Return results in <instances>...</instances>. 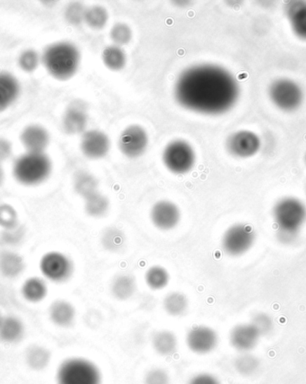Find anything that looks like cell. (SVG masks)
Segmentation results:
<instances>
[{
    "label": "cell",
    "mask_w": 306,
    "mask_h": 384,
    "mask_svg": "<svg viewBox=\"0 0 306 384\" xmlns=\"http://www.w3.org/2000/svg\"><path fill=\"white\" fill-rule=\"evenodd\" d=\"M236 77L226 68L199 64L185 68L174 87L177 103L191 112L219 115L229 112L239 98Z\"/></svg>",
    "instance_id": "1"
},
{
    "label": "cell",
    "mask_w": 306,
    "mask_h": 384,
    "mask_svg": "<svg viewBox=\"0 0 306 384\" xmlns=\"http://www.w3.org/2000/svg\"><path fill=\"white\" fill-rule=\"evenodd\" d=\"M41 63L51 77L61 81L70 79L80 66L79 49L70 41L55 42L45 49Z\"/></svg>",
    "instance_id": "2"
},
{
    "label": "cell",
    "mask_w": 306,
    "mask_h": 384,
    "mask_svg": "<svg viewBox=\"0 0 306 384\" xmlns=\"http://www.w3.org/2000/svg\"><path fill=\"white\" fill-rule=\"evenodd\" d=\"M52 170L51 158L44 153L26 152L13 165L15 180L26 186L42 184L50 177Z\"/></svg>",
    "instance_id": "3"
},
{
    "label": "cell",
    "mask_w": 306,
    "mask_h": 384,
    "mask_svg": "<svg viewBox=\"0 0 306 384\" xmlns=\"http://www.w3.org/2000/svg\"><path fill=\"white\" fill-rule=\"evenodd\" d=\"M57 384H102L99 367L84 357H69L58 366Z\"/></svg>",
    "instance_id": "4"
},
{
    "label": "cell",
    "mask_w": 306,
    "mask_h": 384,
    "mask_svg": "<svg viewBox=\"0 0 306 384\" xmlns=\"http://www.w3.org/2000/svg\"><path fill=\"white\" fill-rule=\"evenodd\" d=\"M279 230L298 233L306 222V206L302 200L294 197L281 198L273 208Z\"/></svg>",
    "instance_id": "5"
},
{
    "label": "cell",
    "mask_w": 306,
    "mask_h": 384,
    "mask_svg": "<svg viewBox=\"0 0 306 384\" xmlns=\"http://www.w3.org/2000/svg\"><path fill=\"white\" fill-rule=\"evenodd\" d=\"M269 96L277 108L286 113L295 112L302 105L304 91L291 78H278L269 87Z\"/></svg>",
    "instance_id": "6"
},
{
    "label": "cell",
    "mask_w": 306,
    "mask_h": 384,
    "mask_svg": "<svg viewBox=\"0 0 306 384\" xmlns=\"http://www.w3.org/2000/svg\"><path fill=\"white\" fill-rule=\"evenodd\" d=\"M162 162L172 174H185L194 168L197 155L193 146L187 141L175 139L165 146Z\"/></svg>",
    "instance_id": "7"
},
{
    "label": "cell",
    "mask_w": 306,
    "mask_h": 384,
    "mask_svg": "<svg viewBox=\"0 0 306 384\" xmlns=\"http://www.w3.org/2000/svg\"><path fill=\"white\" fill-rule=\"evenodd\" d=\"M255 242V233L247 224L237 223L225 231L221 246L224 252L231 257L245 255Z\"/></svg>",
    "instance_id": "8"
},
{
    "label": "cell",
    "mask_w": 306,
    "mask_h": 384,
    "mask_svg": "<svg viewBox=\"0 0 306 384\" xmlns=\"http://www.w3.org/2000/svg\"><path fill=\"white\" fill-rule=\"evenodd\" d=\"M40 269L45 278L54 283L67 281L74 271L71 260L58 252H48L42 257Z\"/></svg>",
    "instance_id": "9"
},
{
    "label": "cell",
    "mask_w": 306,
    "mask_h": 384,
    "mask_svg": "<svg viewBox=\"0 0 306 384\" xmlns=\"http://www.w3.org/2000/svg\"><path fill=\"white\" fill-rule=\"evenodd\" d=\"M262 148V141L255 132L251 130H239L227 138L226 148L234 158L246 159L252 158Z\"/></svg>",
    "instance_id": "10"
},
{
    "label": "cell",
    "mask_w": 306,
    "mask_h": 384,
    "mask_svg": "<svg viewBox=\"0 0 306 384\" xmlns=\"http://www.w3.org/2000/svg\"><path fill=\"white\" fill-rule=\"evenodd\" d=\"M148 143L146 130L141 126L131 125L124 129L120 134L119 148L126 158L135 159L145 154Z\"/></svg>",
    "instance_id": "11"
},
{
    "label": "cell",
    "mask_w": 306,
    "mask_h": 384,
    "mask_svg": "<svg viewBox=\"0 0 306 384\" xmlns=\"http://www.w3.org/2000/svg\"><path fill=\"white\" fill-rule=\"evenodd\" d=\"M185 343L192 352L207 354L213 352L218 346L219 336L213 328L205 325H197L188 331Z\"/></svg>",
    "instance_id": "12"
},
{
    "label": "cell",
    "mask_w": 306,
    "mask_h": 384,
    "mask_svg": "<svg viewBox=\"0 0 306 384\" xmlns=\"http://www.w3.org/2000/svg\"><path fill=\"white\" fill-rule=\"evenodd\" d=\"M149 218L156 229L171 231L178 226L181 219L180 210L171 200H159L151 208Z\"/></svg>",
    "instance_id": "13"
},
{
    "label": "cell",
    "mask_w": 306,
    "mask_h": 384,
    "mask_svg": "<svg viewBox=\"0 0 306 384\" xmlns=\"http://www.w3.org/2000/svg\"><path fill=\"white\" fill-rule=\"evenodd\" d=\"M110 146L112 143L109 136L100 130H88L81 139V151L84 156L93 160L105 158L109 152Z\"/></svg>",
    "instance_id": "14"
},
{
    "label": "cell",
    "mask_w": 306,
    "mask_h": 384,
    "mask_svg": "<svg viewBox=\"0 0 306 384\" xmlns=\"http://www.w3.org/2000/svg\"><path fill=\"white\" fill-rule=\"evenodd\" d=\"M260 334L252 324L236 325L230 334L231 346L242 353H248L258 344Z\"/></svg>",
    "instance_id": "15"
},
{
    "label": "cell",
    "mask_w": 306,
    "mask_h": 384,
    "mask_svg": "<svg viewBox=\"0 0 306 384\" xmlns=\"http://www.w3.org/2000/svg\"><path fill=\"white\" fill-rule=\"evenodd\" d=\"M20 141L26 151L44 153L50 144V134L42 126L29 125L22 130Z\"/></svg>",
    "instance_id": "16"
},
{
    "label": "cell",
    "mask_w": 306,
    "mask_h": 384,
    "mask_svg": "<svg viewBox=\"0 0 306 384\" xmlns=\"http://www.w3.org/2000/svg\"><path fill=\"white\" fill-rule=\"evenodd\" d=\"M285 12L294 34L306 41V1L286 2Z\"/></svg>",
    "instance_id": "17"
},
{
    "label": "cell",
    "mask_w": 306,
    "mask_h": 384,
    "mask_svg": "<svg viewBox=\"0 0 306 384\" xmlns=\"http://www.w3.org/2000/svg\"><path fill=\"white\" fill-rule=\"evenodd\" d=\"M88 124L86 110L81 105H70L64 113L62 125L69 135L84 134Z\"/></svg>",
    "instance_id": "18"
},
{
    "label": "cell",
    "mask_w": 306,
    "mask_h": 384,
    "mask_svg": "<svg viewBox=\"0 0 306 384\" xmlns=\"http://www.w3.org/2000/svg\"><path fill=\"white\" fill-rule=\"evenodd\" d=\"M48 316L52 324L60 328H68L76 320V311L70 302L58 299L54 301L48 308Z\"/></svg>",
    "instance_id": "19"
},
{
    "label": "cell",
    "mask_w": 306,
    "mask_h": 384,
    "mask_svg": "<svg viewBox=\"0 0 306 384\" xmlns=\"http://www.w3.org/2000/svg\"><path fill=\"white\" fill-rule=\"evenodd\" d=\"M21 87L15 76L0 72V113L11 107L18 100Z\"/></svg>",
    "instance_id": "20"
},
{
    "label": "cell",
    "mask_w": 306,
    "mask_h": 384,
    "mask_svg": "<svg viewBox=\"0 0 306 384\" xmlns=\"http://www.w3.org/2000/svg\"><path fill=\"white\" fill-rule=\"evenodd\" d=\"M24 322L15 316H6L0 324V340L6 344L20 343L25 336Z\"/></svg>",
    "instance_id": "21"
},
{
    "label": "cell",
    "mask_w": 306,
    "mask_h": 384,
    "mask_svg": "<svg viewBox=\"0 0 306 384\" xmlns=\"http://www.w3.org/2000/svg\"><path fill=\"white\" fill-rule=\"evenodd\" d=\"M24 259L11 250L0 252V273L6 278L15 279L25 269Z\"/></svg>",
    "instance_id": "22"
},
{
    "label": "cell",
    "mask_w": 306,
    "mask_h": 384,
    "mask_svg": "<svg viewBox=\"0 0 306 384\" xmlns=\"http://www.w3.org/2000/svg\"><path fill=\"white\" fill-rule=\"evenodd\" d=\"M152 343L156 352L162 357L173 356L178 346L177 336L168 330L159 331L153 334Z\"/></svg>",
    "instance_id": "23"
},
{
    "label": "cell",
    "mask_w": 306,
    "mask_h": 384,
    "mask_svg": "<svg viewBox=\"0 0 306 384\" xmlns=\"http://www.w3.org/2000/svg\"><path fill=\"white\" fill-rule=\"evenodd\" d=\"M110 291H112L114 297L118 300H128L136 291L135 278L130 274L117 275L110 284Z\"/></svg>",
    "instance_id": "24"
},
{
    "label": "cell",
    "mask_w": 306,
    "mask_h": 384,
    "mask_svg": "<svg viewBox=\"0 0 306 384\" xmlns=\"http://www.w3.org/2000/svg\"><path fill=\"white\" fill-rule=\"evenodd\" d=\"M21 293L22 297L32 304H37L44 301L48 295L46 282L37 276L26 279L22 286Z\"/></svg>",
    "instance_id": "25"
},
{
    "label": "cell",
    "mask_w": 306,
    "mask_h": 384,
    "mask_svg": "<svg viewBox=\"0 0 306 384\" xmlns=\"http://www.w3.org/2000/svg\"><path fill=\"white\" fill-rule=\"evenodd\" d=\"M51 360V354L48 348L32 345L27 348L25 354V361L29 369L40 372L47 369Z\"/></svg>",
    "instance_id": "26"
},
{
    "label": "cell",
    "mask_w": 306,
    "mask_h": 384,
    "mask_svg": "<svg viewBox=\"0 0 306 384\" xmlns=\"http://www.w3.org/2000/svg\"><path fill=\"white\" fill-rule=\"evenodd\" d=\"M74 188L79 196L86 198L99 191V181L89 172L80 171L74 177Z\"/></svg>",
    "instance_id": "27"
},
{
    "label": "cell",
    "mask_w": 306,
    "mask_h": 384,
    "mask_svg": "<svg viewBox=\"0 0 306 384\" xmlns=\"http://www.w3.org/2000/svg\"><path fill=\"white\" fill-rule=\"evenodd\" d=\"M189 301L183 293L174 291L165 296L164 308L172 317H180L187 312Z\"/></svg>",
    "instance_id": "28"
},
{
    "label": "cell",
    "mask_w": 306,
    "mask_h": 384,
    "mask_svg": "<svg viewBox=\"0 0 306 384\" xmlns=\"http://www.w3.org/2000/svg\"><path fill=\"white\" fill-rule=\"evenodd\" d=\"M109 200L100 191L84 200V210L89 217L100 218L105 216L109 210Z\"/></svg>",
    "instance_id": "29"
},
{
    "label": "cell",
    "mask_w": 306,
    "mask_h": 384,
    "mask_svg": "<svg viewBox=\"0 0 306 384\" xmlns=\"http://www.w3.org/2000/svg\"><path fill=\"white\" fill-rule=\"evenodd\" d=\"M102 61L109 70L119 71L126 67V54L121 47L110 45L102 51Z\"/></svg>",
    "instance_id": "30"
},
{
    "label": "cell",
    "mask_w": 306,
    "mask_h": 384,
    "mask_svg": "<svg viewBox=\"0 0 306 384\" xmlns=\"http://www.w3.org/2000/svg\"><path fill=\"white\" fill-rule=\"evenodd\" d=\"M146 285L149 286L152 290H161L168 285L169 273L164 267L155 265L148 269L145 276Z\"/></svg>",
    "instance_id": "31"
},
{
    "label": "cell",
    "mask_w": 306,
    "mask_h": 384,
    "mask_svg": "<svg viewBox=\"0 0 306 384\" xmlns=\"http://www.w3.org/2000/svg\"><path fill=\"white\" fill-rule=\"evenodd\" d=\"M109 21V13L102 6H92L86 8L84 22L90 28L94 30H100L105 27Z\"/></svg>",
    "instance_id": "32"
},
{
    "label": "cell",
    "mask_w": 306,
    "mask_h": 384,
    "mask_svg": "<svg viewBox=\"0 0 306 384\" xmlns=\"http://www.w3.org/2000/svg\"><path fill=\"white\" fill-rule=\"evenodd\" d=\"M102 245L110 252H118L125 243V236L121 231L117 229H107L102 234Z\"/></svg>",
    "instance_id": "33"
},
{
    "label": "cell",
    "mask_w": 306,
    "mask_h": 384,
    "mask_svg": "<svg viewBox=\"0 0 306 384\" xmlns=\"http://www.w3.org/2000/svg\"><path fill=\"white\" fill-rule=\"evenodd\" d=\"M133 38L132 29L124 23H119L112 28L110 31V39H112L114 45L117 46H124L128 44Z\"/></svg>",
    "instance_id": "34"
},
{
    "label": "cell",
    "mask_w": 306,
    "mask_h": 384,
    "mask_svg": "<svg viewBox=\"0 0 306 384\" xmlns=\"http://www.w3.org/2000/svg\"><path fill=\"white\" fill-rule=\"evenodd\" d=\"M41 63V57L34 50H25L18 58V66L26 73L34 72Z\"/></svg>",
    "instance_id": "35"
},
{
    "label": "cell",
    "mask_w": 306,
    "mask_h": 384,
    "mask_svg": "<svg viewBox=\"0 0 306 384\" xmlns=\"http://www.w3.org/2000/svg\"><path fill=\"white\" fill-rule=\"evenodd\" d=\"M235 367L237 372L242 376H249L255 373L259 367V361L256 357L247 353L237 357L235 361Z\"/></svg>",
    "instance_id": "36"
},
{
    "label": "cell",
    "mask_w": 306,
    "mask_h": 384,
    "mask_svg": "<svg viewBox=\"0 0 306 384\" xmlns=\"http://www.w3.org/2000/svg\"><path fill=\"white\" fill-rule=\"evenodd\" d=\"M18 214L14 207L9 204H0V226L11 229L18 226Z\"/></svg>",
    "instance_id": "37"
},
{
    "label": "cell",
    "mask_w": 306,
    "mask_h": 384,
    "mask_svg": "<svg viewBox=\"0 0 306 384\" xmlns=\"http://www.w3.org/2000/svg\"><path fill=\"white\" fill-rule=\"evenodd\" d=\"M86 11V8L82 3L72 2L67 6L66 11H65V18L70 25H79L84 22Z\"/></svg>",
    "instance_id": "38"
},
{
    "label": "cell",
    "mask_w": 306,
    "mask_h": 384,
    "mask_svg": "<svg viewBox=\"0 0 306 384\" xmlns=\"http://www.w3.org/2000/svg\"><path fill=\"white\" fill-rule=\"evenodd\" d=\"M251 324L256 328V330L259 331L260 336H265V335L272 333L273 328L272 318L265 312H259L253 317Z\"/></svg>",
    "instance_id": "39"
},
{
    "label": "cell",
    "mask_w": 306,
    "mask_h": 384,
    "mask_svg": "<svg viewBox=\"0 0 306 384\" xmlns=\"http://www.w3.org/2000/svg\"><path fill=\"white\" fill-rule=\"evenodd\" d=\"M143 383L145 384H171V377L167 371L155 367L146 373Z\"/></svg>",
    "instance_id": "40"
},
{
    "label": "cell",
    "mask_w": 306,
    "mask_h": 384,
    "mask_svg": "<svg viewBox=\"0 0 306 384\" xmlns=\"http://www.w3.org/2000/svg\"><path fill=\"white\" fill-rule=\"evenodd\" d=\"M25 233L24 227L18 224V226L13 227V229H5L4 232L1 234V239L3 242L8 244V245H18L24 239Z\"/></svg>",
    "instance_id": "41"
},
{
    "label": "cell",
    "mask_w": 306,
    "mask_h": 384,
    "mask_svg": "<svg viewBox=\"0 0 306 384\" xmlns=\"http://www.w3.org/2000/svg\"><path fill=\"white\" fill-rule=\"evenodd\" d=\"M187 384H221L219 379L213 374L209 373H201L192 377Z\"/></svg>",
    "instance_id": "42"
},
{
    "label": "cell",
    "mask_w": 306,
    "mask_h": 384,
    "mask_svg": "<svg viewBox=\"0 0 306 384\" xmlns=\"http://www.w3.org/2000/svg\"><path fill=\"white\" fill-rule=\"evenodd\" d=\"M13 154V146L8 139L0 138V164L8 160Z\"/></svg>",
    "instance_id": "43"
},
{
    "label": "cell",
    "mask_w": 306,
    "mask_h": 384,
    "mask_svg": "<svg viewBox=\"0 0 306 384\" xmlns=\"http://www.w3.org/2000/svg\"><path fill=\"white\" fill-rule=\"evenodd\" d=\"M298 233L278 229V239L283 244H291L298 238Z\"/></svg>",
    "instance_id": "44"
},
{
    "label": "cell",
    "mask_w": 306,
    "mask_h": 384,
    "mask_svg": "<svg viewBox=\"0 0 306 384\" xmlns=\"http://www.w3.org/2000/svg\"><path fill=\"white\" fill-rule=\"evenodd\" d=\"M4 178H5L4 170H3L1 165H0V185L2 184L3 181H4Z\"/></svg>",
    "instance_id": "45"
},
{
    "label": "cell",
    "mask_w": 306,
    "mask_h": 384,
    "mask_svg": "<svg viewBox=\"0 0 306 384\" xmlns=\"http://www.w3.org/2000/svg\"><path fill=\"white\" fill-rule=\"evenodd\" d=\"M3 319H4V317L2 316L1 312H0V324H1Z\"/></svg>",
    "instance_id": "46"
},
{
    "label": "cell",
    "mask_w": 306,
    "mask_h": 384,
    "mask_svg": "<svg viewBox=\"0 0 306 384\" xmlns=\"http://www.w3.org/2000/svg\"><path fill=\"white\" fill-rule=\"evenodd\" d=\"M305 164H306V154H305Z\"/></svg>",
    "instance_id": "47"
}]
</instances>
